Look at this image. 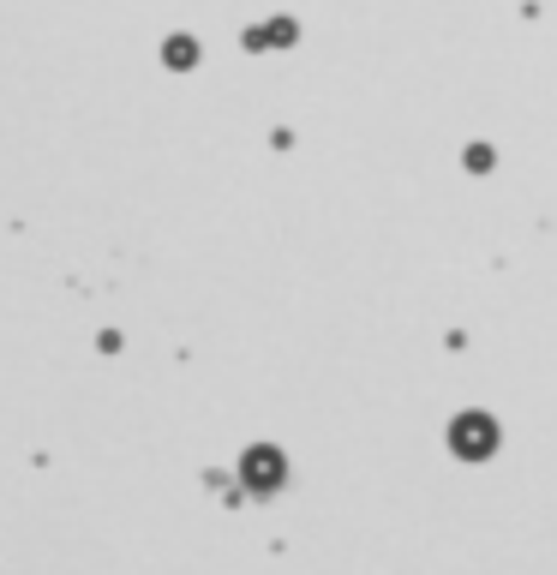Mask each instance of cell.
<instances>
[{
  "instance_id": "6da1fadb",
  "label": "cell",
  "mask_w": 557,
  "mask_h": 575,
  "mask_svg": "<svg viewBox=\"0 0 557 575\" xmlns=\"http://www.w3.org/2000/svg\"><path fill=\"white\" fill-rule=\"evenodd\" d=\"M444 444H450V456H462V462H492L498 444H504V426H498L486 408H462V414L444 426Z\"/></svg>"
},
{
  "instance_id": "7a4b0ae2",
  "label": "cell",
  "mask_w": 557,
  "mask_h": 575,
  "mask_svg": "<svg viewBox=\"0 0 557 575\" xmlns=\"http://www.w3.org/2000/svg\"><path fill=\"white\" fill-rule=\"evenodd\" d=\"M240 480H246V492L270 498V492H282V480H288V456H282L276 444H252V450L240 456Z\"/></svg>"
},
{
  "instance_id": "3957f363",
  "label": "cell",
  "mask_w": 557,
  "mask_h": 575,
  "mask_svg": "<svg viewBox=\"0 0 557 575\" xmlns=\"http://www.w3.org/2000/svg\"><path fill=\"white\" fill-rule=\"evenodd\" d=\"M162 54H168V66H192V60H198V42H192V36H168Z\"/></svg>"
},
{
  "instance_id": "277c9868",
  "label": "cell",
  "mask_w": 557,
  "mask_h": 575,
  "mask_svg": "<svg viewBox=\"0 0 557 575\" xmlns=\"http://www.w3.org/2000/svg\"><path fill=\"white\" fill-rule=\"evenodd\" d=\"M468 168H474V174H486V168H492V150H486V144H480V150H468Z\"/></svg>"
}]
</instances>
